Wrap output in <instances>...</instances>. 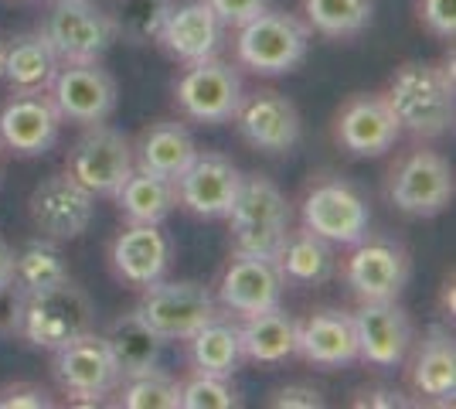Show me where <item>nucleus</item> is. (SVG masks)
<instances>
[{
	"mask_svg": "<svg viewBox=\"0 0 456 409\" xmlns=\"http://www.w3.org/2000/svg\"><path fill=\"white\" fill-rule=\"evenodd\" d=\"M58 65L61 61L41 31L18 35L0 52V76L11 86V93H48Z\"/></svg>",
	"mask_w": 456,
	"mask_h": 409,
	"instance_id": "nucleus-24",
	"label": "nucleus"
},
{
	"mask_svg": "<svg viewBox=\"0 0 456 409\" xmlns=\"http://www.w3.org/2000/svg\"><path fill=\"white\" fill-rule=\"evenodd\" d=\"M113 270L119 280L134 283V287H147L153 280H160L167 263H171V242L160 233V225H140L130 222L113 242Z\"/></svg>",
	"mask_w": 456,
	"mask_h": 409,
	"instance_id": "nucleus-23",
	"label": "nucleus"
},
{
	"mask_svg": "<svg viewBox=\"0 0 456 409\" xmlns=\"http://www.w3.org/2000/svg\"><path fill=\"white\" fill-rule=\"evenodd\" d=\"M239 338H242V355L259 365H280L297 355V321L283 307L246 317Z\"/></svg>",
	"mask_w": 456,
	"mask_h": 409,
	"instance_id": "nucleus-29",
	"label": "nucleus"
},
{
	"mask_svg": "<svg viewBox=\"0 0 456 409\" xmlns=\"http://www.w3.org/2000/svg\"><path fill=\"white\" fill-rule=\"evenodd\" d=\"M283 287H286L283 276H280L273 259L235 253L228 259L225 273H222L218 304H222L225 311L239 314V317H252V314L280 307Z\"/></svg>",
	"mask_w": 456,
	"mask_h": 409,
	"instance_id": "nucleus-18",
	"label": "nucleus"
},
{
	"mask_svg": "<svg viewBox=\"0 0 456 409\" xmlns=\"http://www.w3.org/2000/svg\"><path fill=\"white\" fill-rule=\"evenodd\" d=\"M300 218H304V229L317 233L330 246H354L368 235L371 212L354 184H347L341 177H327L304 195Z\"/></svg>",
	"mask_w": 456,
	"mask_h": 409,
	"instance_id": "nucleus-9",
	"label": "nucleus"
},
{
	"mask_svg": "<svg viewBox=\"0 0 456 409\" xmlns=\"http://www.w3.org/2000/svg\"><path fill=\"white\" fill-rule=\"evenodd\" d=\"M344 276L362 300H395L409 283V253L392 239L364 235L347 256Z\"/></svg>",
	"mask_w": 456,
	"mask_h": 409,
	"instance_id": "nucleus-15",
	"label": "nucleus"
},
{
	"mask_svg": "<svg viewBox=\"0 0 456 409\" xmlns=\"http://www.w3.org/2000/svg\"><path fill=\"white\" fill-rule=\"evenodd\" d=\"M55 355V372L58 389L65 392L72 403H102L110 392L119 389L123 372L116 365L113 351L106 345L102 334H82L76 341H69L65 348L52 351Z\"/></svg>",
	"mask_w": 456,
	"mask_h": 409,
	"instance_id": "nucleus-8",
	"label": "nucleus"
},
{
	"mask_svg": "<svg viewBox=\"0 0 456 409\" xmlns=\"http://www.w3.org/2000/svg\"><path fill=\"white\" fill-rule=\"evenodd\" d=\"M119 406L126 409H181V382L167 372L151 369L119 382Z\"/></svg>",
	"mask_w": 456,
	"mask_h": 409,
	"instance_id": "nucleus-35",
	"label": "nucleus"
},
{
	"mask_svg": "<svg viewBox=\"0 0 456 409\" xmlns=\"http://www.w3.org/2000/svg\"><path fill=\"white\" fill-rule=\"evenodd\" d=\"M52 102H55L58 117L78 123V127H93L106 123L116 110V78L99 65V61H69L58 65L52 78Z\"/></svg>",
	"mask_w": 456,
	"mask_h": 409,
	"instance_id": "nucleus-13",
	"label": "nucleus"
},
{
	"mask_svg": "<svg viewBox=\"0 0 456 409\" xmlns=\"http://www.w3.org/2000/svg\"><path fill=\"white\" fill-rule=\"evenodd\" d=\"M58 130L61 117L45 93H14V99L0 110V140L20 157L48 154L55 147Z\"/></svg>",
	"mask_w": 456,
	"mask_h": 409,
	"instance_id": "nucleus-19",
	"label": "nucleus"
},
{
	"mask_svg": "<svg viewBox=\"0 0 456 409\" xmlns=\"http://www.w3.org/2000/svg\"><path fill=\"white\" fill-rule=\"evenodd\" d=\"M412 389L436 403H453L456 396V345L453 334L443 328H429L416 362L409 369Z\"/></svg>",
	"mask_w": 456,
	"mask_h": 409,
	"instance_id": "nucleus-27",
	"label": "nucleus"
},
{
	"mask_svg": "<svg viewBox=\"0 0 456 409\" xmlns=\"http://www.w3.org/2000/svg\"><path fill=\"white\" fill-rule=\"evenodd\" d=\"M208 7L215 11V18L228 24V28H242L246 20L256 14H263L269 7V0H208Z\"/></svg>",
	"mask_w": 456,
	"mask_h": 409,
	"instance_id": "nucleus-38",
	"label": "nucleus"
},
{
	"mask_svg": "<svg viewBox=\"0 0 456 409\" xmlns=\"http://www.w3.org/2000/svg\"><path fill=\"white\" fill-rule=\"evenodd\" d=\"M93 328H95L93 300L72 280L55 283L48 290L24 293V311H20L18 334L31 348L58 351L65 348L69 341L89 334Z\"/></svg>",
	"mask_w": 456,
	"mask_h": 409,
	"instance_id": "nucleus-3",
	"label": "nucleus"
},
{
	"mask_svg": "<svg viewBox=\"0 0 456 409\" xmlns=\"http://www.w3.org/2000/svg\"><path fill=\"white\" fill-rule=\"evenodd\" d=\"M45 41L52 45L61 65L69 61H99L116 41V28L110 11H102L95 0H55L45 28Z\"/></svg>",
	"mask_w": 456,
	"mask_h": 409,
	"instance_id": "nucleus-5",
	"label": "nucleus"
},
{
	"mask_svg": "<svg viewBox=\"0 0 456 409\" xmlns=\"http://www.w3.org/2000/svg\"><path fill=\"white\" fill-rule=\"evenodd\" d=\"M239 61L256 76H286L306 59L310 28L286 11H263L239 28Z\"/></svg>",
	"mask_w": 456,
	"mask_h": 409,
	"instance_id": "nucleus-4",
	"label": "nucleus"
},
{
	"mask_svg": "<svg viewBox=\"0 0 456 409\" xmlns=\"http://www.w3.org/2000/svg\"><path fill=\"white\" fill-rule=\"evenodd\" d=\"M371 0H304L306 28L323 38H354L371 24Z\"/></svg>",
	"mask_w": 456,
	"mask_h": 409,
	"instance_id": "nucleus-33",
	"label": "nucleus"
},
{
	"mask_svg": "<svg viewBox=\"0 0 456 409\" xmlns=\"http://www.w3.org/2000/svg\"><path fill=\"white\" fill-rule=\"evenodd\" d=\"M242 406V399L228 386L225 375L194 372L188 382H181V409H232Z\"/></svg>",
	"mask_w": 456,
	"mask_h": 409,
	"instance_id": "nucleus-36",
	"label": "nucleus"
},
{
	"mask_svg": "<svg viewBox=\"0 0 456 409\" xmlns=\"http://www.w3.org/2000/svg\"><path fill=\"white\" fill-rule=\"evenodd\" d=\"M11 276H14V253H11V246L0 239V287L11 283Z\"/></svg>",
	"mask_w": 456,
	"mask_h": 409,
	"instance_id": "nucleus-43",
	"label": "nucleus"
},
{
	"mask_svg": "<svg viewBox=\"0 0 456 409\" xmlns=\"http://www.w3.org/2000/svg\"><path fill=\"white\" fill-rule=\"evenodd\" d=\"M174 96H177V106L184 117L198 119V123H225L235 117L246 93H242L239 69L211 55V59L191 61L174 86Z\"/></svg>",
	"mask_w": 456,
	"mask_h": 409,
	"instance_id": "nucleus-11",
	"label": "nucleus"
},
{
	"mask_svg": "<svg viewBox=\"0 0 456 409\" xmlns=\"http://www.w3.org/2000/svg\"><path fill=\"white\" fill-rule=\"evenodd\" d=\"M0 52H4V45H0Z\"/></svg>",
	"mask_w": 456,
	"mask_h": 409,
	"instance_id": "nucleus-44",
	"label": "nucleus"
},
{
	"mask_svg": "<svg viewBox=\"0 0 456 409\" xmlns=\"http://www.w3.org/2000/svg\"><path fill=\"white\" fill-rule=\"evenodd\" d=\"M31 222L52 242H72L93 225L95 195L86 192L72 175H48L28 198Z\"/></svg>",
	"mask_w": 456,
	"mask_h": 409,
	"instance_id": "nucleus-12",
	"label": "nucleus"
},
{
	"mask_svg": "<svg viewBox=\"0 0 456 409\" xmlns=\"http://www.w3.org/2000/svg\"><path fill=\"white\" fill-rule=\"evenodd\" d=\"M338 143L354 157H381L388 154L399 140V123L392 117L388 102L379 93L351 96L338 113Z\"/></svg>",
	"mask_w": 456,
	"mask_h": 409,
	"instance_id": "nucleus-20",
	"label": "nucleus"
},
{
	"mask_svg": "<svg viewBox=\"0 0 456 409\" xmlns=\"http://www.w3.org/2000/svg\"><path fill=\"white\" fill-rule=\"evenodd\" d=\"M194 157H198V147H194V136L188 134V127L164 119V123H153L151 130L140 134L134 168L177 181L188 171V164Z\"/></svg>",
	"mask_w": 456,
	"mask_h": 409,
	"instance_id": "nucleus-25",
	"label": "nucleus"
},
{
	"mask_svg": "<svg viewBox=\"0 0 456 409\" xmlns=\"http://www.w3.org/2000/svg\"><path fill=\"white\" fill-rule=\"evenodd\" d=\"M358 334V358L375 369H399L412 348V321L395 300H362L351 314Z\"/></svg>",
	"mask_w": 456,
	"mask_h": 409,
	"instance_id": "nucleus-16",
	"label": "nucleus"
},
{
	"mask_svg": "<svg viewBox=\"0 0 456 409\" xmlns=\"http://www.w3.org/2000/svg\"><path fill=\"white\" fill-rule=\"evenodd\" d=\"M385 102L399 130H409L426 140L443 136L456 117L453 69L436 61H405L388 82Z\"/></svg>",
	"mask_w": 456,
	"mask_h": 409,
	"instance_id": "nucleus-1",
	"label": "nucleus"
},
{
	"mask_svg": "<svg viewBox=\"0 0 456 409\" xmlns=\"http://www.w3.org/2000/svg\"><path fill=\"white\" fill-rule=\"evenodd\" d=\"M20 311H24V293L14 283L0 287V334H18Z\"/></svg>",
	"mask_w": 456,
	"mask_h": 409,
	"instance_id": "nucleus-41",
	"label": "nucleus"
},
{
	"mask_svg": "<svg viewBox=\"0 0 456 409\" xmlns=\"http://www.w3.org/2000/svg\"><path fill=\"white\" fill-rule=\"evenodd\" d=\"M191 345V362L198 372H208V375H232L242 362V338L239 328L228 324L225 317L218 314L215 321H208L201 331H194L188 338Z\"/></svg>",
	"mask_w": 456,
	"mask_h": 409,
	"instance_id": "nucleus-31",
	"label": "nucleus"
},
{
	"mask_svg": "<svg viewBox=\"0 0 456 409\" xmlns=\"http://www.w3.org/2000/svg\"><path fill=\"white\" fill-rule=\"evenodd\" d=\"M136 314L164 341H188L191 334L218 317V300L201 283H191V280H181V283L153 280L143 287Z\"/></svg>",
	"mask_w": 456,
	"mask_h": 409,
	"instance_id": "nucleus-6",
	"label": "nucleus"
},
{
	"mask_svg": "<svg viewBox=\"0 0 456 409\" xmlns=\"http://www.w3.org/2000/svg\"><path fill=\"white\" fill-rule=\"evenodd\" d=\"M419 20L436 35L453 41L456 35V0H419Z\"/></svg>",
	"mask_w": 456,
	"mask_h": 409,
	"instance_id": "nucleus-37",
	"label": "nucleus"
},
{
	"mask_svg": "<svg viewBox=\"0 0 456 409\" xmlns=\"http://www.w3.org/2000/svg\"><path fill=\"white\" fill-rule=\"evenodd\" d=\"M48 409L52 406V396L41 389V386H31V382H18V386H7L0 392V409Z\"/></svg>",
	"mask_w": 456,
	"mask_h": 409,
	"instance_id": "nucleus-39",
	"label": "nucleus"
},
{
	"mask_svg": "<svg viewBox=\"0 0 456 409\" xmlns=\"http://www.w3.org/2000/svg\"><path fill=\"white\" fill-rule=\"evenodd\" d=\"M106 345L113 351L116 365L123 372V379L151 372L160 365V351H164V338L153 331L151 324L140 317L136 311L119 314L116 321H110L106 328Z\"/></svg>",
	"mask_w": 456,
	"mask_h": 409,
	"instance_id": "nucleus-26",
	"label": "nucleus"
},
{
	"mask_svg": "<svg viewBox=\"0 0 456 409\" xmlns=\"http://www.w3.org/2000/svg\"><path fill=\"white\" fill-rule=\"evenodd\" d=\"M273 263L283 276V283L310 287V283H323L334 273V249L327 239L310 229H297V233L289 229Z\"/></svg>",
	"mask_w": 456,
	"mask_h": 409,
	"instance_id": "nucleus-30",
	"label": "nucleus"
},
{
	"mask_svg": "<svg viewBox=\"0 0 456 409\" xmlns=\"http://www.w3.org/2000/svg\"><path fill=\"white\" fill-rule=\"evenodd\" d=\"M297 351L310 365L321 369H344L358 362V334L354 317L344 311H317L297 324Z\"/></svg>",
	"mask_w": 456,
	"mask_h": 409,
	"instance_id": "nucleus-22",
	"label": "nucleus"
},
{
	"mask_svg": "<svg viewBox=\"0 0 456 409\" xmlns=\"http://www.w3.org/2000/svg\"><path fill=\"white\" fill-rule=\"evenodd\" d=\"M362 396L364 399H358V406H381V409L409 406V399L402 392H392V389H371V392H362Z\"/></svg>",
	"mask_w": 456,
	"mask_h": 409,
	"instance_id": "nucleus-42",
	"label": "nucleus"
},
{
	"mask_svg": "<svg viewBox=\"0 0 456 409\" xmlns=\"http://www.w3.org/2000/svg\"><path fill=\"white\" fill-rule=\"evenodd\" d=\"M225 218L232 225L235 253L276 259L289 233V201L269 177L248 175L242 177V188Z\"/></svg>",
	"mask_w": 456,
	"mask_h": 409,
	"instance_id": "nucleus-2",
	"label": "nucleus"
},
{
	"mask_svg": "<svg viewBox=\"0 0 456 409\" xmlns=\"http://www.w3.org/2000/svg\"><path fill=\"white\" fill-rule=\"evenodd\" d=\"M242 171L225 154H198L177 177V201L198 218H225L242 188Z\"/></svg>",
	"mask_w": 456,
	"mask_h": 409,
	"instance_id": "nucleus-17",
	"label": "nucleus"
},
{
	"mask_svg": "<svg viewBox=\"0 0 456 409\" xmlns=\"http://www.w3.org/2000/svg\"><path fill=\"white\" fill-rule=\"evenodd\" d=\"M327 399H323L317 389H310V386H283V389L273 392V399H269V406L276 409H321Z\"/></svg>",
	"mask_w": 456,
	"mask_h": 409,
	"instance_id": "nucleus-40",
	"label": "nucleus"
},
{
	"mask_svg": "<svg viewBox=\"0 0 456 409\" xmlns=\"http://www.w3.org/2000/svg\"><path fill=\"white\" fill-rule=\"evenodd\" d=\"M388 201L402 215L433 218L453 201V168L436 151H412L388 175Z\"/></svg>",
	"mask_w": 456,
	"mask_h": 409,
	"instance_id": "nucleus-7",
	"label": "nucleus"
},
{
	"mask_svg": "<svg viewBox=\"0 0 456 409\" xmlns=\"http://www.w3.org/2000/svg\"><path fill=\"white\" fill-rule=\"evenodd\" d=\"M134 171V147L130 140L106 127L93 123L78 136L65 160V175H72L93 195H116V188Z\"/></svg>",
	"mask_w": 456,
	"mask_h": 409,
	"instance_id": "nucleus-10",
	"label": "nucleus"
},
{
	"mask_svg": "<svg viewBox=\"0 0 456 409\" xmlns=\"http://www.w3.org/2000/svg\"><path fill=\"white\" fill-rule=\"evenodd\" d=\"M222 20L215 18V11L208 7V0H194V4H181L171 7V14L164 20L157 45L171 55V59L184 61H201L211 59L222 45Z\"/></svg>",
	"mask_w": 456,
	"mask_h": 409,
	"instance_id": "nucleus-21",
	"label": "nucleus"
},
{
	"mask_svg": "<svg viewBox=\"0 0 456 409\" xmlns=\"http://www.w3.org/2000/svg\"><path fill=\"white\" fill-rule=\"evenodd\" d=\"M171 7V0H113L110 20L116 28V38L130 45H151L160 35Z\"/></svg>",
	"mask_w": 456,
	"mask_h": 409,
	"instance_id": "nucleus-34",
	"label": "nucleus"
},
{
	"mask_svg": "<svg viewBox=\"0 0 456 409\" xmlns=\"http://www.w3.org/2000/svg\"><path fill=\"white\" fill-rule=\"evenodd\" d=\"M235 127L248 147L263 151V154H289L300 143V110L293 106V99H286L276 89H259L252 96H242L235 110Z\"/></svg>",
	"mask_w": 456,
	"mask_h": 409,
	"instance_id": "nucleus-14",
	"label": "nucleus"
},
{
	"mask_svg": "<svg viewBox=\"0 0 456 409\" xmlns=\"http://www.w3.org/2000/svg\"><path fill=\"white\" fill-rule=\"evenodd\" d=\"M65 280H72V276H69V263H65V256L58 249V242L45 239V235L35 239V242H28V246L14 256V276H11V283H14L20 293L48 290V287L65 283Z\"/></svg>",
	"mask_w": 456,
	"mask_h": 409,
	"instance_id": "nucleus-32",
	"label": "nucleus"
},
{
	"mask_svg": "<svg viewBox=\"0 0 456 409\" xmlns=\"http://www.w3.org/2000/svg\"><path fill=\"white\" fill-rule=\"evenodd\" d=\"M116 205L126 222H140V225H160L167 222V215L177 205V184L171 177L151 175L134 168L130 177L116 188Z\"/></svg>",
	"mask_w": 456,
	"mask_h": 409,
	"instance_id": "nucleus-28",
	"label": "nucleus"
}]
</instances>
